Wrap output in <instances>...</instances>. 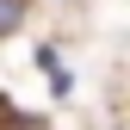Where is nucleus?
<instances>
[{"mask_svg": "<svg viewBox=\"0 0 130 130\" xmlns=\"http://www.w3.org/2000/svg\"><path fill=\"white\" fill-rule=\"evenodd\" d=\"M19 19H25V0H0V37H12Z\"/></svg>", "mask_w": 130, "mask_h": 130, "instance_id": "1", "label": "nucleus"}]
</instances>
